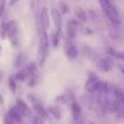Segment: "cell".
<instances>
[{"label":"cell","mask_w":124,"mask_h":124,"mask_svg":"<svg viewBox=\"0 0 124 124\" xmlns=\"http://www.w3.org/2000/svg\"><path fill=\"white\" fill-rule=\"evenodd\" d=\"M26 71H27L28 78L32 77V76H35V74H37V63H34V62H31V63L26 67ZM28 78H27V79H28Z\"/></svg>","instance_id":"25"},{"label":"cell","mask_w":124,"mask_h":124,"mask_svg":"<svg viewBox=\"0 0 124 124\" xmlns=\"http://www.w3.org/2000/svg\"><path fill=\"white\" fill-rule=\"evenodd\" d=\"M113 58L119 60V61H124V51H117Z\"/></svg>","instance_id":"31"},{"label":"cell","mask_w":124,"mask_h":124,"mask_svg":"<svg viewBox=\"0 0 124 124\" xmlns=\"http://www.w3.org/2000/svg\"><path fill=\"white\" fill-rule=\"evenodd\" d=\"M6 114L10 117V119H11L15 124H22V123H23V118H24V117L20 113V111L16 108V106L10 107Z\"/></svg>","instance_id":"13"},{"label":"cell","mask_w":124,"mask_h":124,"mask_svg":"<svg viewBox=\"0 0 124 124\" xmlns=\"http://www.w3.org/2000/svg\"><path fill=\"white\" fill-rule=\"evenodd\" d=\"M8 86H9V89L12 94H16V91H17V80L14 76H10L8 78Z\"/></svg>","instance_id":"22"},{"label":"cell","mask_w":124,"mask_h":124,"mask_svg":"<svg viewBox=\"0 0 124 124\" xmlns=\"http://www.w3.org/2000/svg\"><path fill=\"white\" fill-rule=\"evenodd\" d=\"M0 80H1V73H0Z\"/></svg>","instance_id":"38"},{"label":"cell","mask_w":124,"mask_h":124,"mask_svg":"<svg viewBox=\"0 0 124 124\" xmlns=\"http://www.w3.org/2000/svg\"><path fill=\"white\" fill-rule=\"evenodd\" d=\"M80 27V23L74 21V20H68L67 23H66V34H67V38L71 39V40H74L76 37H77V33H78V28Z\"/></svg>","instance_id":"7"},{"label":"cell","mask_w":124,"mask_h":124,"mask_svg":"<svg viewBox=\"0 0 124 124\" xmlns=\"http://www.w3.org/2000/svg\"><path fill=\"white\" fill-rule=\"evenodd\" d=\"M99 3H100L101 10H102L103 16L106 17L107 22L112 27H119L122 24V20H120L118 10L116 9V6L112 3V0H99Z\"/></svg>","instance_id":"2"},{"label":"cell","mask_w":124,"mask_h":124,"mask_svg":"<svg viewBox=\"0 0 124 124\" xmlns=\"http://www.w3.org/2000/svg\"><path fill=\"white\" fill-rule=\"evenodd\" d=\"M24 62H26V55H24L23 52H20V54H17V56H16L15 60H14V67L20 70V68L23 67Z\"/></svg>","instance_id":"19"},{"label":"cell","mask_w":124,"mask_h":124,"mask_svg":"<svg viewBox=\"0 0 124 124\" xmlns=\"http://www.w3.org/2000/svg\"><path fill=\"white\" fill-rule=\"evenodd\" d=\"M37 83H38L37 74H35V76H32V77H29V78L27 79V85H28L29 88H34V86H37Z\"/></svg>","instance_id":"27"},{"label":"cell","mask_w":124,"mask_h":124,"mask_svg":"<svg viewBox=\"0 0 124 124\" xmlns=\"http://www.w3.org/2000/svg\"><path fill=\"white\" fill-rule=\"evenodd\" d=\"M63 52L65 55L67 56V58L70 61H73L78 57L79 55V51H78V47L76 46V44L73 43V40L66 38L65 39V44H63Z\"/></svg>","instance_id":"4"},{"label":"cell","mask_w":124,"mask_h":124,"mask_svg":"<svg viewBox=\"0 0 124 124\" xmlns=\"http://www.w3.org/2000/svg\"><path fill=\"white\" fill-rule=\"evenodd\" d=\"M38 17H39V20H40V23H41L43 28L47 31V29H49V27H50V17H49L47 9H46L45 6H44V8H41V10H40V12H39Z\"/></svg>","instance_id":"14"},{"label":"cell","mask_w":124,"mask_h":124,"mask_svg":"<svg viewBox=\"0 0 124 124\" xmlns=\"http://www.w3.org/2000/svg\"><path fill=\"white\" fill-rule=\"evenodd\" d=\"M83 105L88 108V109H94V106H95V95L94 94H84L82 97H80Z\"/></svg>","instance_id":"15"},{"label":"cell","mask_w":124,"mask_h":124,"mask_svg":"<svg viewBox=\"0 0 124 124\" xmlns=\"http://www.w3.org/2000/svg\"><path fill=\"white\" fill-rule=\"evenodd\" d=\"M35 23H37V31H38V38H39V46H38V55H37V61H38V66L43 67L46 62L47 54H49V35L47 31L43 28L40 20L37 15L35 17Z\"/></svg>","instance_id":"1"},{"label":"cell","mask_w":124,"mask_h":124,"mask_svg":"<svg viewBox=\"0 0 124 124\" xmlns=\"http://www.w3.org/2000/svg\"><path fill=\"white\" fill-rule=\"evenodd\" d=\"M50 15H51V18L55 23V27H56V31L62 34V15L61 12L58 11V9L56 8H52L51 11H50Z\"/></svg>","instance_id":"11"},{"label":"cell","mask_w":124,"mask_h":124,"mask_svg":"<svg viewBox=\"0 0 124 124\" xmlns=\"http://www.w3.org/2000/svg\"><path fill=\"white\" fill-rule=\"evenodd\" d=\"M47 112L56 120H60L62 118V111H61V108L58 106H49L47 107Z\"/></svg>","instance_id":"17"},{"label":"cell","mask_w":124,"mask_h":124,"mask_svg":"<svg viewBox=\"0 0 124 124\" xmlns=\"http://www.w3.org/2000/svg\"><path fill=\"white\" fill-rule=\"evenodd\" d=\"M82 33L83 34H85V35H90V34H93V31L90 29V28H86V27H82Z\"/></svg>","instance_id":"33"},{"label":"cell","mask_w":124,"mask_h":124,"mask_svg":"<svg viewBox=\"0 0 124 124\" xmlns=\"http://www.w3.org/2000/svg\"><path fill=\"white\" fill-rule=\"evenodd\" d=\"M88 124H96V123H94V122H89Z\"/></svg>","instance_id":"37"},{"label":"cell","mask_w":124,"mask_h":124,"mask_svg":"<svg viewBox=\"0 0 124 124\" xmlns=\"http://www.w3.org/2000/svg\"><path fill=\"white\" fill-rule=\"evenodd\" d=\"M73 101H76V99H74L72 90H67V91L62 93L55 97V102L60 103V105H71Z\"/></svg>","instance_id":"9"},{"label":"cell","mask_w":124,"mask_h":124,"mask_svg":"<svg viewBox=\"0 0 124 124\" xmlns=\"http://www.w3.org/2000/svg\"><path fill=\"white\" fill-rule=\"evenodd\" d=\"M74 15H76L77 20H78L80 23H84V22H86V21H88L86 12H85V10H83L82 8H77V9L74 10Z\"/></svg>","instance_id":"20"},{"label":"cell","mask_w":124,"mask_h":124,"mask_svg":"<svg viewBox=\"0 0 124 124\" xmlns=\"http://www.w3.org/2000/svg\"><path fill=\"white\" fill-rule=\"evenodd\" d=\"M27 100L32 103V108H33V111H34V113H35L37 116H39V117H40L41 119H44L45 122H50L51 116L49 114L47 109L39 102V100H38L33 94H28V95H27Z\"/></svg>","instance_id":"3"},{"label":"cell","mask_w":124,"mask_h":124,"mask_svg":"<svg viewBox=\"0 0 124 124\" xmlns=\"http://www.w3.org/2000/svg\"><path fill=\"white\" fill-rule=\"evenodd\" d=\"M4 103H5V99H4V96L1 94H0V106H3Z\"/></svg>","instance_id":"35"},{"label":"cell","mask_w":124,"mask_h":124,"mask_svg":"<svg viewBox=\"0 0 124 124\" xmlns=\"http://www.w3.org/2000/svg\"><path fill=\"white\" fill-rule=\"evenodd\" d=\"M5 5H6V0H0V18L3 17L5 12Z\"/></svg>","instance_id":"30"},{"label":"cell","mask_w":124,"mask_h":124,"mask_svg":"<svg viewBox=\"0 0 124 124\" xmlns=\"http://www.w3.org/2000/svg\"><path fill=\"white\" fill-rule=\"evenodd\" d=\"M109 88H111V85L107 82L99 80L97 89H96V93L95 94H109Z\"/></svg>","instance_id":"18"},{"label":"cell","mask_w":124,"mask_h":124,"mask_svg":"<svg viewBox=\"0 0 124 124\" xmlns=\"http://www.w3.org/2000/svg\"><path fill=\"white\" fill-rule=\"evenodd\" d=\"M71 114H72V119H78L80 117H83V112H82V106L77 102V101H73L71 105Z\"/></svg>","instance_id":"16"},{"label":"cell","mask_w":124,"mask_h":124,"mask_svg":"<svg viewBox=\"0 0 124 124\" xmlns=\"http://www.w3.org/2000/svg\"><path fill=\"white\" fill-rule=\"evenodd\" d=\"M118 70L122 74H124V65H118Z\"/></svg>","instance_id":"34"},{"label":"cell","mask_w":124,"mask_h":124,"mask_svg":"<svg viewBox=\"0 0 124 124\" xmlns=\"http://www.w3.org/2000/svg\"><path fill=\"white\" fill-rule=\"evenodd\" d=\"M99 80H100L99 77L94 72H90L89 76H88L86 83H85V91L89 93V94H95L96 93V89H97Z\"/></svg>","instance_id":"6"},{"label":"cell","mask_w":124,"mask_h":124,"mask_svg":"<svg viewBox=\"0 0 124 124\" xmlns=\"http://www.w3.org/2000/svg\"><path fill=\"white\" fill-rule=\"evenodd\" d=\"M61 35H62V34H60L57 31H55V32L51 33L50 40H51V44H52L54 47H57V46L60 45V38H61Z\"/></svg>","instance_id":"23"},{"label":"cell","mask_w":124,"mask_h":124,"mask_svg":"<svg viewBox=\"0 0 124 124\" xmlns=\"http://www.w3.org/2000/svg\"><path fill=\"white\" fill-rule=\"evenodd\" d=\"M16 108L20 111V113L23 117H31L32 116V108L28 106V103L22 100V99H17L16 100Z\"/></svg>","instance_id":"12"},{"label":"cell","mask_w":124,"mask_h":124,"mask_svg":"<svg viewBox=\"0 0 124 124\" xmlns=\"http://www.w3.org/2000/svg\"><path fill=\"white\" fill-rule=\"evenodd\" d=\"M116 119H117L119 123L124 124V108H123V109H120L119 112H117V113H116Z\"/></svg>","instance_id":"28"},{"label":"cell","mask_w":124,"mask_h":124,"mask_svg":"<svg viewBox=\"0 0 124 124\" xmlns=\"http://www.w3.org/2000/svg\"><path fill=\"white\" fill-rule=\"evenodd\" d=\"M109 95L113 99H116L122 105V107L124 108V90L122 88H119L117 85H111V88H109Z\"/></svg>","instance_id":"10"},{"label":"cell","mask_w":124,"mask_h":124,"mask_svg":"<svg viewBox=\"0 0 124 124\" xmlns=\"http://www.w3.org/2000/svg\"><path fill=\"white\" fill-rule=\"evenodd\" d=\"M72 124H85L84 117H80L78 119H72Z\"/></svg>","instance_id":"32"},{"label":"cell","mask_w":124,"mask_h":124,"mask_svg":"<svg viewBox=\"0 0 124 124\" xmlns=\"http://www.w3.org/2000/svg\"><path fill=\"white\" fill-rule=\"evenodd\" d=\"M14 77L16 78V80H17V82H26V80H27V78H28L26 68H20V70L14 74Z\"/></svg>","instance_id":"21"},{"label":"cell","mask_w":124,"mask_h":124,"mask_svg":"<svg viewBox=\"0 0 124 124\" xmlns=\"http://www.w3.org/2000/svg\"><path fill=\"white\" fill-rule=\"evenodd\" d=\"M45 123V120L44 119H41L39 116H33L32 117V122H31V124H44Z\"/></svg>","instance_id":"29"},{"label":"cell","mask_w":124,"mask_h":124,"mask_svg":"<svg viewBox=\"0 0 124 124\" xmlns=\"http://www.w3.org/2000/svg\"><path fill=\"white\" fill-rule=\"evenodd\" d=\"M58 11L61 12V15H66V14L70 12V8H68V5H67L66 3L61 1V3H60V9H58Z\"/></svg>","instance_id":"26"},{"label":"cell","mask_w":124,"mask_h":124,"mask_svg":"<svg viewBox=\"0 0 124 124\" xmlns=\"http://www.w3.org/2000/svg\"><path fill=\"white\" fill-rule=\"evenodd\" d=\"M8 39L15 47L18 46V26L15 21L8 22Z\"/></svg>","instance_id":"5"},{"label":"cell","mask_w":124,"mask_h":124,"mask_svg":"<svg viewBox=\"0 0 124 124\" xmlns=\"http://www.w3.org/2000/svg\"><path fill=\"white\" fill-rule=\"evenodd\" d=\"M17 1H18V0H10V5H11V6H14Z\"/></svg>","instance_id":"36"},{"label":"cell","mask_w":124,"mask_h":124,"mask_svg":"<svg viewBox=\"0 0 124 124\" xmlns=\"http://www.w3.org/2000/svg\"><path fill=\"white\" fill-rule=\"evenodd\" d=\"M8 38V22L1 21L0 22V39L5 40Z\"/></svg>","instance_id":"24"},{"label":"cell","mask_w":124,"mask_h":124,"mask_svg":"<svg viewBox=\"0 0 124 124\" xmlns=\"http://www.w3.org/2000/svg\"><path fill=\"white\" fill-rule=\"evenodd\" d=\"M113 66H114V61H113V58L111 56L100 58L97 61V68H99V71H101L103 73L111 72L112 68H113Z\"/></svg>","instance_id":"8"}]
</instances>
